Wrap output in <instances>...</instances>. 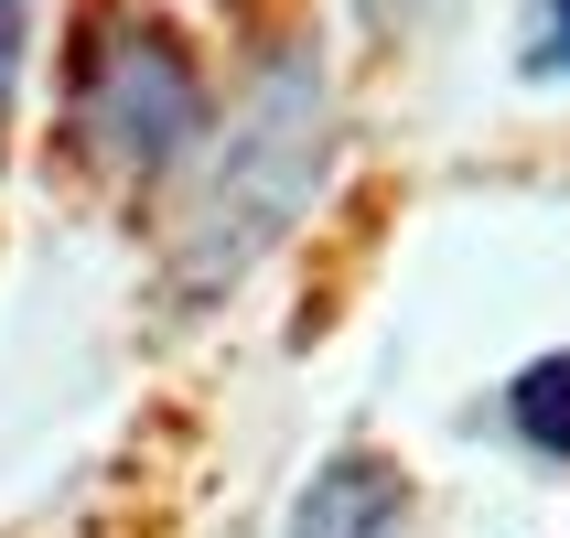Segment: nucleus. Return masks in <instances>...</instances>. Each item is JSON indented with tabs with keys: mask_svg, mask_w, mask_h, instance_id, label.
Wrapping results in <instances>:
<instances>
[{
	"mask_svg": "<svg viewBox=\"0 0 570 538\" xmlns=\"http://www.w3.org/2000/svg\"><path fill=\"white\" fill-rule=\"evenodd\" d=\"M323 129H334L323 119V65L313 55L258 65L248 108L216 129V151L184 194V237H173V291L184 302H226L291 237V216L323 184Z\"/></svg>",
	"mask_w": 570,
	"mask_h": 538,
	"instance_id": "nucleus-1",
	"label": "nucleus"
},
{
	"mask_svg": "<svg viewBox=\"0 0 570 538\" xmlns=\"http://www.w3.org/2000/svg\"><path fill=\"white\" fill-rule=\"evenodd\" d=\"M194 65L184 43L161 22H129L108 32V55H97V87H87V140L108 173H151V162H173L194 140Z\"/></svg>",
	"mask_w": 570,
	"mask_h": 538,
	"instance_id": "nucleus-2",
	"label": "nucleus"
},
{
	"mask_svg": "<svg viewBox=\"0 0 570 538\" xmlns=\"http://www.w3.org/2000/svg\"><path fill=\"white\" fill-rule=\"evenodd\" d=\"M281 538H431V517H420V485L387 452H334L302 485V507H291Z\"/></svg>",
	"mask_w": 570,
	"mask_h": 538,
	"instance_id": "nucleus-3",
	"label": "nucleus"
},
{
	"mask_svg": "<svg viewBox=\"0 0 570 538\" xmlns=\"http://www.w3.org/2000/svg\"><path fill=\"white\" fill-rule=\"evenodd\" d=\"M507 420H517V442H528V452L570 463V355H539V366H517Z\"/></svg>",
	"mask_w": 570,
	"mask_h": 538,
	"instance_id": "nucleus-4",
	"label": "nucleus"
},
{
	"mask_svg": "<svg viewBox=\"0 0 570 538\" xmlns=\"http://www.w3.org/2000/svg\"><path fill=\"white\" fill-rule=\"evenodd\" d=\"M528 76H570V0H528V43H517Z\"/></svg>",
	"mask_w": 570,
	"mask_h": 538,
	"instance_id": "nucleus-5",
	"label": "nucleus"
},
{
	"mask_svg": "<svg viewBox=\"0 0 570 538\" xmlns=\"http://www.w3.org/2000/svg\"><path fill=\"white\" fill-rule=\"evenodd\" d=\"M22 55H32V0H0V151H11V97H22Z\"/></svg>",
	"mask_w": 570,
	"mask_h": 538,
	"instance_id": "nucleus-6",
	"label": "nucleus"
},
{
	"mask_svg": "<svg viewBox=\"0 0 570 538\" xmlns=\"http://www.w3.org/2000/svg\"><path fill=\"white\" fill-rule=\"evenodd\" d=\"M442 11H463V0H355V22L377 32V43H420Z\"/></svg>",
	"mask_w": 570,
	"mask_h": 538,
	"instance_id": "nucleus-7",
	"label": "nucleus"
}]
</instances>
